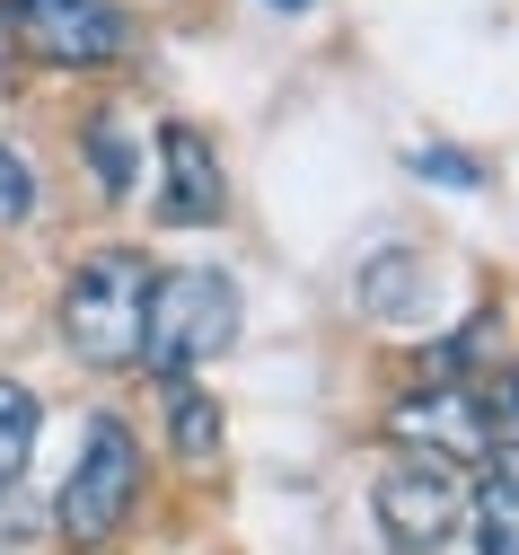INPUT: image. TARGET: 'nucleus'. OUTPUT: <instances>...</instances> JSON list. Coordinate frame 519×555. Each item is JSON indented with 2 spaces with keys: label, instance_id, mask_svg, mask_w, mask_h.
I'll list each match as a JSON object with an SVG mask.
<instances>
[{
  "label": "nucleus",
  "instance_id": "obj_1",
  "mask_svg": "<svg viewBox=\"0 0 519 555\" xmlns=\"http://www.w3.org/2000/svg\"><path fill=\"white\" fill-rule=\"evenodd\" d=\"M141 309H151V256L106 247L62 283V344L89 371H124L141 362Z\"/></svg>",
  "mask_w": 519,
  "mask_h": 555
},
{
  "label": "nucleus",
  "instance_id": "obj_4",
  "mask_svg": "<svg viewBox=\"0 0 519 555\" xmlns=\"http://www.w3.org/2000/svg\"><path fill=\"white\" fill-rule=\"evenodd\" d=\"M369 512H379V538L397 555H431V546H450V529L467 520V476H458V459L405 450V459H388L379 485H369Z\"/></svg>",
  "mask_w": 519,
  "mask_h": 555
},
{
  "label": "nucleus",
  "instance_id": "obj_10",
  "mask_svg": "<svg viewBox=\"0 0 519 555\" xmlns=\"http://www.w3.org/2000/svg\"><path fill=\"white\" fill-rule=\"evenodd\" d=\"M414 283H423V273H414V256H405V247H388V256H369V264H361V309H379V318H397V309L414 300Z\"/></svg>",
  "mask_w": 519,
  "mask_h": 555
},
{
  "label": "nucleus",
  "instance_id": "obj_14",
  "mask_svg": "<svg viewBox=\"0 0 519 555\" xmlns=\"http://www.w3.org/2000/svg\"><path fill=\"white\" fill-rule=\"evenodd\" d=\"M476 414H484V433H493L502 450H519V371H510V379H502V388H493Z\"/></svg>",
  "mask_w": 519,
  "mask_h": 555
},
{
  "label": "nucleus",
  "instance_id": "obj_6",
  "mask_svg": "<svg viewBox=\"0 0 519 555\" xmlns=\"http://www.w3.org/2000/svg\"><path fill=\"white\" fill-rule=\"evenodd\" d=\"M159 221H177V230H203V221H220V203H230V177H220V151L203 142L194 124H168L159 132Z\"/></svg>",
  "mask_w": 519,
  "mask_h": 555
},
{
  "label": "nucleus",
  "instance_id": "obj_8",
  "mask_svg": "<svg viewBox=\"0 0 519 555\" xmlns=\"http://www.w3.org/2000/svg\"><path fill=\"white\" fill-rule=\"evenodd\" d=\"M168 433H177V459H194V467L220 459V405L194 379H177V397H168Z\"/></svg>",
  "mask_w": 519,
  "mask_h": 555
},
{
  "label": "nucleus",
  "instance_id": "obj_12",
  "mask_svg": "<svg viewBox=\"0 0 519 555\" xmlns=\"http://www.w3.org/2000/svg\"><path fill=\"white\" fill-rule=\"evenodd\" d=\"M36 212V168L10 151V142H0V230H18Z\"/></svg>",
  "mask_w": 519,
  "mask_h": 555
},
{
  "label": "nucleus",
  "instance_id": "obj_13",
  "mask_svg": "<svg viewBox=\"0 0 519 555\" xmlns=\"http://www.w3.org/2000/svg\"><path fill=\"white\" fill-rule=\"evenodd\" d=\"M89 142H98V177L124 194V185H132V142H124V115H98V132H89Z\"/></svg>",
  "mask_w": 519,
  "mask_h": 555
},
{
  "label": "nucleus",
  "instance_id": "obj_7",
  "mask_svg": "<svg viewBox=\"0 0 519 555\" xmlns=\"http://www.w3.org/2000/svg\"><path fill=\"white\" fill-rule=\"evenodd\" d=\"M397 433H405L414 450H431V459H467V450L484 441V414H476L458 388H423V397L397 405Z\"/></svg>",
  "mask_w": 519,
  "mask_h": 555
},
{
  "label": "nucleus",
  "instance_id": "obj_2",
  "mask_svg": "<svg viewBox=\"0 0 519 555\" xmlns=\"http://www.w3.org/2000/svg\"><path fill=\"white\" fill-rule=\"evenodd\" d=\"M238 344V283L220 264H185L168 283H151V309H141V362L185 379L194 362L230 353Z\"/></svg>",
  "mask_w": 519,
  "mask_h": 555
},
{
  "label": "nucleus",
  "instance_id": "obj_9",
  "mask_svg": "<svg viewBox=\"0 0 519 555\" xmlns=\"http://www.w3.org/2000/svg\"><path fill=\"white\" fill-rule=\"evenodd\" d=\"M36 433H44V405H36V388L0 379V485H10V476L36 459Z\"/></svg>",
  "mask_w": 519,
  "mask_h": 555
},
{
  "label": "nucleus",
  "instance_id": "obj_5",
  "mask_svg": "<svg viewBox=\"0 0 519 555\" xmlns=\"http://www.w3.org/2000/svg\"><path fill=\"white\" fill-rule=\"evenodd\" d=\"M10 18L62 72H98V62L124 53V10L115 0H10Z\"/></svg>",
  "mask_w": 519,
  "mask_h": 555
},
{
  "label": "nucleus",
  "instance_id": "obj_3",
  "mask_svg": "<svg viewBox=\"0 0 519 555\" xmlns=\"http://www.w3.org/2000/svg\"><path fill=\"white\" fill-rule=\"evenodd\" d=\"M132 503H141V441L115 414H98L80 459H70V476H62V538L70 546H106L132 520Z\"/></svg>",
  "mask_w": 519,
  "mask_h": 555
},
{
  "label": "nucleus",
  "instance_id": "obj_16",
  "mask_svg": "<svg viewBox=\"0 0 519 555\" xmlns=\"http://www.w3.org/2000/svg\"><path fill=\"white\" fill-rule=\"evenodd\" d=\"M273 10H309V0H273Z\"/></svg>",
  "mask_w": 519,
  "mask_h": 555
},
{
  "label": "nucleus",
  "instance_id": "obj_11",
  "mask_svg": "<svg viewBox=\"0 0 519 555\" xmlns=\"http://www.w3.org/2000/svg\"><path fill=\"white\" fill-rule=\"evenodd\" d=\"M476 555H519V494H476Z\"/></svg>",
  "mask_w": 519,
  "mask_h": 555
},
{
  "label": "nucleus",
  "instance_id": "obj_15",
  "mask_svg": "<svg viewBox=\"0 0 519 555\" xmlns=\"http://www.w3.org/2000/svg\"><path fill=\"white\" fill-rule=\"evenodd\" d=\"M414 168H423V177H440V185H458V194H476V185H484V168H476L467 151H414Z\"/></svg>",
  "mask_w": 519,
  "mask_h": 555
}]
</instances>
